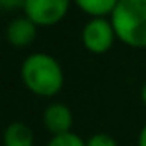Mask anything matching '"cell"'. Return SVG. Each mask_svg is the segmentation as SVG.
<instances>
[{
  "label": "cell",
  "instance_id": "cell-7",
  "mask_svg": "<svg viewBox=\"0 0 146 146\" xmlns=\"http://www.w3.org/2000/svg\"><path fill=\"white\" fill-rule=\"evenodd\" d=\"M4 146H33V131L22 120H13L4 131Z\"/></svg>",
  "mask_w": 146,
  "mask_h": 146
},
{
  "label": "cell",
  "instance_id": "cell-13",
  "mask_svg": "<svg viewBox=\"0 0 146 146\" xmlns=\"http://www.w3.org/2000/svg\"><path fill=\"white\" fill-rule=\"evenodd\" d=\"M141 100H143V104L146 106V82L143 83V89H141Z\"/></svg>",
  "mask_w": 146,
  "mask_h": 146
},
{
  "label": "cell",
  "instance_id": "cell-10",
  "mask_svg": "<svg viewBox=\"0 0 146 146\" xmlns=\"http://www.w3.org/2000/svg\"><path fill=\"white\" fill-rule=\"evenodd\" d=\"M87 146H118V143L107 133H94L85 141Z\"/></svg>",
  "mask_w": 146,
  "mask_h": 146
},
{
  "label": "cell",
  "instance_id": "cell-11",
  "mask_svg": "<svg viewBox=\"0 0 146 146\" xmlns=\"http://www.w3.org/2000/svg\"><path fill=\"white\" fill-rule=\"evenodd\" d=\"M26 0H0V6L6 11H15V9H22Z\"/></svg>",
  "mask_w": 146,
  "mask_h": 146
},
{
  "label": "cell",
  "instance_id": "cell-8",
  "mask_svg": "<svg viewBox=\"0 0 146 146\" xmlns=\"http://www.w3.org/2000/svg\"><path fill=\"white\" fill-rule=\"evenodd\" d=\"M120 0H74V4L83 11V13L91 15L93 19H100L111 15L117 7Z\"/></svg>",
  "mask_w": 146,
  "mask_h": 146
},
{
  "label": "cell",
  "instance_id": "cell-3",
  "mask_svg": "<svg viewBox=\"0 0 146 146\" xmlns=\"http://www.w3.org/2000/svg\"><path fill=\"white\" fill-rule=\"evenodd\" d=\"M70 0H26L22 11L35 26H54L65 19Z\"/></svg>",
  "mask_w": 146,
  "mask_h": 146
},
{
  "label": "cell",
  "instance_id": "cell-9",
  "mask_svg": "<svg viewBox=\"0 0 146 146\" xmlns=\"http://www.w3.org/2000/svg\"><path fill=\"white\" fill-rule=\"evenodd\" d=\"M46 146H87V143L76 133H63V135H54L48 141Z\"/></svg>",
  "mask_w": 146,
  "mask_h": 146
},
{
  "label": "cell",
  "instance_id": "cell-1",
  "mask_svg": "<svg viewBox=\"0 0 146 146\" xmlns=\"http://www.w3.org/2000/svg\"><path fill=\"white\" fill-rule=\"evenodd\" d=\"M21 78L24 87L35 96H56L65 83V74L59 61L44 52L30 54L21 65Z\"/></svg>",
  "mask_w": 146,
  "mask_h": 146
},
{
  "label": "cell",
  "instance_id": "cell-2",
  "mask_svg": "<svg viewBox=\"0 0 146 146\" xmlns=\"http://www.w3.org/2000/svg\"><path fill=\"white\" fill-rule=\"evenodd\" d=\"M117 37L133 48H146V0H120L111 13Z\"/></svg>",
  "mask_w": 146,
  "mask_h": 146
},
{
  "label": "cell",
  "instance_id": "cell-12",
  "mask_svg": "<svg viewBox=\"0 0 146 146\" xmlns=\"http://www.w3.org/2000/svg\"><path fill=\"white\" fill-rule=\"evenodd\" d=\"M139 146H146V124L143 126V129L139 133Z\"/></svg>",
  "mask_w": 146,
  "mask_h": 146
},
{
  "label": "cell",
  "instance_id": "cell-6",
  "mask_svg": "<svg viewBox=\"0 0 146 146\" xmlns=\"http://www.w3.org/2000/svg\"><path fill=\"white\" fill-rule=\"evenodd\" d=\"M72 122H74V115L70 107L65 104H50L43 113V124L52 135L70 133Z\"/></svg>",
  "mask_w": 146,
  "mask_h": 146
},
{
  "label": "cell",
  "instance_id": "cell-5",
  "mask_svg": "<svg viewBox=\"0 0 146 146\" xmlns=\"http://www.w3.org/2000/svg\"><path fill=\"white\" fill-rule=\"evenodd\" d=\"M37 26L28 17H15L6 28V39L13 48H26L35 41Z\"/></svg>",
  "mask_w": 146,
  "mask_h": 146
},
{
  "label": "cell",
  "instance_id": "cell-4",
  "mask_svg": "<svg viewBox=\"0 0 146 146\" xmlns=\"http://www.w3.org/2000/svg\"><path fill=\"white\" fill-rule=\"evenodd\" d=\"M117 33L107 19H91L85 22L82 30V43L89 52L93 54H106L107 50L113 46Z\"/></svg>",
  "mask_w": 146,
  "mask_h": 146
}]
</instances>
